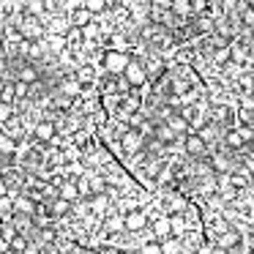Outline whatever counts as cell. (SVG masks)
I'll return each mask as SVG.
<instances>
[{
  "label": "cell",
  "mask_w": 254,
  "mask_h": 254,
  "mask_svg": "<svg viewBox=\"0 0 254 254\" xmlns=\"http://www.w3.org/2000/svg\"><path fill=\"white\" fill-rule=\"evenodd\" d=\"M126 63H128V55H126V52H121V50H110L104 55V68L110 74H121L123 68H126Z\"/></svg>",
  "instance_id": "cell-1"
},
{
  "label": "cell",
  "mask_w": 254,
  "mask_h": 254,
  "mask_svg": "<svg viewBox=\"0 0 254 254\" xmlns=\"http://www.w3.org/2000/svg\"><path fill=\"white\" fill-rule=\"evenodd\" d=\"M123 77H126L128 85H145L148 82V71H145V66H139V63H126V68H123Z\"/></svg>",
  "instance_id": "cell-2"
},
{
  "label": "cell",
  "mask_w": 254,
  "mask_h": 254,
  "mask_svg": "<svg viewBox=\"0 0 254 254\" xmlns=\"http://www.w3.org/2000/svg\"><path fill=\"white\" fill-rule=\"evenodd\" d=\"M145 224H148V213H145V210H131V213L123 216V227H126L128 232L145 230Z\"/></svg>",
  "instance_id": "cell-3"
},
{
  "label": "cell",
  "mask_w": 254,
  "mask_h": 254,
  "mask_svg": "<svg viewBox=\"0 0 254 254\" xmlns=\"http://www.w3.org/2000/svg\"><path fill=\"white\" fill-rule=\"evenodd\" d=\"M90 17H93V14H90L85 6H77L74 14H71V19H68V25H71V28H82V25L90 22Z\"/></svg>",
  "instance_id": "cell-4"
},
{
  "label": "cell",
  "mask_w": 254,
  "mask_h": 254,
  "mask_svg": "<svg viewBox=\"0 0 254 254\" xmlns=\"http://www.w3.org/2000/svg\"><path fill=\"white\" fill-rule=\"evenodd\" d=\"M153 232L156 238H167V235H172V227H170V216H161V219H156V224H153Z\"/></svg>",
  "instance_id": "cell-5"
},
{
  "label": "cell",
  "mask_w": 254,
  "mask_h": 254,
  "mask_svg": "<svg viewBox=\"0 0 254 254\" xmlns=\"http://www.w3.org/2000/svg\"><path fill=\"white\" fill-rule=\"evenodd\" d=\"M186 150H189V153H194V156H199L205 150V139L197 137V134H189V137H186Z\"/></svg>",
  "instance_id": "cell-6"
},
{
  "label": "cell",
  "mask_w": 254,
  "mask_h": 254,
  "mask_svg": "<svg viewBox=\"0 0 254 254\" xmlns=\"http://www.w3.org/2000/svg\"><path fill=\"white\" fill-rule=\"evenodd\" d=\"M22 33L28 36V39H39V36L44 33V30H41V22H39V19H33V17H30L28 22L22 25Z\"/></svg>",
  "instance_id": "cell-7"
},
{
  "label": "cell",
  "mask_w": 254,
  "mask_h": 254,
  "mask_svg": "<svg viewBox=\"0 0 254 254\" xmlns=\"http://www.w3.org/2000/svg\"><path fill=\"white\" fill-rule=\"evenodd\" d=\"M159 249H161V254H178V252H181V241L167 235V238H161Z\"/></svg>",
  "instance_id": "cell-8"
},
{
  "label": "cell",
  "mask_w": 254,
  "mask_h": 254,
  "mask_svg": "<svg viewBox=\"0 0 254 254\" xmlns=\"http://www.w3.org/2000/svg\"><path fill=\"white\" fill-rule=\"evenodd\" d=\"M33 134L39 139H52L55 137V126H52V123H39V126L33 128Z\"/></svg>",
  "instance_id": "cell-9"
},
{
  "label": "cell",
  "mask_w": 254,
  "mask_h": 254,
  "mask_svg": "<svg viewBox=\"0 0 254 254\" xmlns=\"http://www.w3.org/2000/svg\"><path fill=\"white\" fill-rule=\"evenodd\" d=\"M14 210H17V213H25V216H30V213L36 210V205L30 202L28 197H19L17 202H14Z\"/></svg>",
  "instance_id": "cell-10"
},
{
  "label": "cell",
  "mask_w": 254,
  "mask_h": 254,
  "mask_svg": "<svg viewBox=\"0 0 254 254\" xmlns=\"http://www.w3.org/2000/svg\"><path fill=\"white\" fill-rule=\"evenodd\" d=\"M82 6L88 8L90 14H101L107 8V0H82Z\"/></svg>",
  "instance_id": "cell-11"
},
{
  "label": "cell",
  "mask_w": 254,
  "mask_h": 254,
  "mask_svg": "<svg viewBox=\"0 0 254 254\" xmlns=\"http://www.w3.org/2000/svg\"><path fill=\"white\" fill-rule=\"evenodd\" d=\"M68 208H71V202H68V199H55V202H52V213L55 216H63V213H68Z\"/></svg>",
  "instance_id": "cell-12"
},
{
  "label": "cell",
  "mask_w": 254,
  "mask_h": 254,
  "mask_svg": "<svg viewBox=\"0 0 254 254\" xmlns=\"http://www.w3.org/2000/svg\"><path fill=\"white\" fill-rule=\"evenodd\" d=\"M19 79H22L25 85H33L36 79H39V71H36V68H22V71H19Z\"/></svg>",
  "instance_id": "cell-13"
},
{
  "label": "cell",
  "mask_w": 254,
  "mask_h": 254,
  "mask_svg": "<svg viewBox=\"0 0 254 254\" xmlns=\"http://www.w3.org/2000/svg\"><path fill=\"white\" fill-rule=\"evenodd\" d=\"M123 145H126L128 150H137L139 145H142V139H139V134H134V131H128L126 134V139H123Z\"/></svg>",
  "instance_id": "cell-14"
},
{
  "label": "cell",
  "mask_w": 254,
  "mask_h": 254,
  "mask_svg": "<svg viewBox=\"0 0 254 254\" xmlns=\"http://www.w3.org/2000/svg\"><path fill=\"white\" fill-rule=\"evenodd\" d=\"M172 8H175V14L186 17V14L191 11V3H189V0H175V3H172Z\"/></svg>",
  "instance_id": "cell-15"
},
{
  "label": "cell",
  "mask_w": 254,
  "mask_h": 254,
  "mask_svg": "<svg viewBox=\"0 0 254 254\" xmlns=\"http://www.w3.org/2000/svg\"><path fill=\"white\" fill-rule=\"evenodd\" d=\"M107 230H110V232H121V230H126V227H123V216H112V219L107 221Z\"/></svg>",
  "instance_id": "cell-16"
},
{
  "label": "cell",
  "mask_w": 254,
  "mask_h": 254,
  "mask_svg": "<svg viewBox=\"0 0 254 254\" xmlns=\"http://www.w3.org/2000/svg\"><path fill=\"white\" fill-rule=\"evenodd\" d=\"M79 36H85V39H96V36H99V28H96L93 22H88V25L79 28Z\"/></svg>",
  "instance_id": "cell-17"
},
{
  "label": "cell",
  "mask_w": 254,
  "mask_h": 254,
  "mask_svg": "<svg viewBox=\"0 0 254 254\" xmlns=\"http://www.w3.org/2000/svg\"><path fill=\"white\" fill-rule=\"evenodd\" d=\"M0 153H14V139L0 134Z\"/></svg>",
  "instance_id": "cell-18"
},
{
  "label": "cell",
  "mask_w": 254,
  "mask_h": 254,
  "mask_svg": "<svg viewBox=\"0 0 254 254\" xmlns=\"http://www.w3.org/2000/svg\"><path fill=\"white\" fill-rule=\"evenodd\" d=\"M61 194H63V199L71 202V199H77V186H74V183H66V186L61 189Z\"/></svg>",
  "instance_id": "cell-19"
},
{
  "label": "cell",
  "mask_w": 254,
  "mask_h": 254,
  "mask_svg": "<svg viewBox=\"0 0 254 254\" xmlns=\"http://www.w3.org/2000/svg\"><path fill=\"white\" fill-rule=\"evenodd\" d=\"M41 11H44V3H41V0H30V3H28V14H30V17H39Z\"/></svg>",
  "instance_id": "cell-20"
},
{
  "label": "cell",
  "mask_w": 254,
  "mask_h": 254,
  "mask_svg": "<svg viewBox=\"0 0 254 254\" xmlns=\"http://www.w3.org/2000/svg\"><path fill=\"white\" fill-rule=\"evenodd\" d=\"M213 167H216V170H221V172H227V170H230V161H224V156H216V159H213Z\"/></svg>",
  "instance_id": "cell-21"
},
{
  "label": "cell",
  "mask_w": 254,
  "mask_h": 254,
  "mask_svg": "<svg viewBox=\"0 0 254 254\" xmlns=\"http://www.w3.org/2000/svg\"><path fill=\"white\" fill-rule=\"evenodd\" d=\"M90 191H96V194H99V191H104V189H107V183L104 181H101V178H93V181H90Z\"/></svg>",
  "instance_id": "cell-22"
},
{
  "label": "cell",
  "mask_w": 254,
  "mask_h": 254,
  "mask_svg": "<svg viewBox=\"0 0 254 254\" xmlns=\"http://www.w3.org/2000/svg\"><path fill=\"white\" fill-rule=\"evenodd\" d=\"M172 131H186V118H172Z\"/></svg>",
  "instance_id": "cell-23"
},
{
  "label": "cell",
  "mask_w": 254,
  "mask_h": 254,
  "mask_svg": "<svg viewBox=\"0 0 254 254\" xmlns=\"http://www.w3.org/2000/svg\"><path fill=\"white\" fill-rule=\"evenodd\" d=\"M227 142H230V148H241L243 139H241V134H238V131H232L230 137H227Z\"/></svg>",
  "instance_id": "cell-24"
},
{
  "label": "cell",
  "mask_w": 254,
  "mask_h": 254,
  "mask_svg": "<svg viewBox=\"0 0 254 254\" xmlns=\"http://www.w3.org/2000/svg\"><path fill=\"white\" fill-rule=\"evenodd\" d=\"M112 50L126 52V39H123V36H115V39H112Z\"/></svg>",
  "instance_id": "cell-25"
},
{
  "label": "cell",
  "mask_w": 254,
  "mask_h": 254,
  "mask_svg": "<svg viewBox=\"0 0 254 254\" xmlns=\"http://www.w3.org/2000/svg\"><path fill=\"white\" fill-rule=\"evenodd\" d=\"M0 232H3V238H6V241H11V238L17 235V230H14L11 224H3V227H0Z\"/></svg>",
  "instance_id": "cell-26"
},
{
  "label": "cell",
  "mask_w": 254,
  "mask_h": 254,
  "mask_svg": "<svg viewBox=\"0 0 254 254\" xmlns=\"http://www.w3.org/2000/svg\"><path fill=\"white\" fill-rule=\"evenodd\" d=\"M235 241H238V238H235V232H227V235L221 238L219 243H221V249H230V243H235Z\"/></svg>",
  "instance_id": "cell-27"
},
{
  "label": "cell",
  "mask_w": 254,
  "mask_h": 254,
  "mask_svg": "<svg viewBox=\"0 0 254 254\" xmlns=\"http://www.w3.org/2000/svg\"><path fill=\"white\" fill-rule=\"evenodd\" d=\"M142 254H161L159 243H145V246H142Z\"/></svg>",
  "instance_id": "cell-28"
},
{
  "label": "cell",
  "mask_w": 254,
  "mask_h": 254,
  "mask_svg": "<svg viewBox=\"0 0 254 254\" xmlns=\"http://www.w3.org/2000/svg\"><path fill=\"white\" fill-rule=\"evenodd\" d=\"M63 90H66L68 96H77L79 93V82H66V85H63Z\"/></svg>",
  "instance_id": "cell-29"
},
{
  "label": "cell",
  "mask_w": 254,
  "mask_h": 254,
  "mask_svg": "<svg viewBox=\"0 0 254 254\" xmlns=\"http://www.w3.org/2000/svg\"><path fill=\"white\" fill-rule=\"evenodd\" d=\"M8 115H11V107H8V104H0V123H6Z\"/></svg>",
  "instance_id": "cell-30"
},
{
  "label": "cell",
  "mask_w": 254,
  "mask_h": 254,
  "mask_svg": "<svg viewBox=\"0 0 254 254\" xmlns=\"http://www.w3.org/2000/svg\"><path fill=\"white\" fill-rule=\"evenodd\" d=\"M227 58H230V47H221V50L216 52V61H219V63H224Z\"/></svg>",
  "instance_id": "cell-31"
},
{
  "label": "cell",
  "mask_w": 254,
  "mask_h": 254,
  "mask_svg": "<svg viewBox=\"0 0 254 254\" xmlns=\"http://www.w3.org/2000/svg\"><path fill=\"white\" fill-rule=\"evenodd\" d=\"M104 205H107V197H104V194L93 199V210H104Z\"/></svg>",
  "instance_id": "cell-32"
},
{
  "label": "cell",
  "mask_w": 254,
  "mask_h": 254,
  "mask_svg": "<svg viewBox=\"0 0 254 254\" xmlns=\"http://www.w3.org/2000/svg\"><path fill=\"white\" fill-rule=\"evenodd\" d=\"M8 243H11V249H25V238H19V235H14Z\"/></svg>",
  "instance_id": "cell-33"
},
{
  "label": "cell",
  "mask_w": 254,
  "mask_h": 254,
  "mask_svg": "<svg viewBox=\"0 0 254 254\" xmlns=\"http://www.w3.org/2000/svg\"><path fill=\"white\" fill-rule=\"evenodd\" d=\"M252 19H254V14H252V8H243V25H246V28H249V25H252Z\"/></svg>",
  "instance_id": "cell-34"
},
{
  "label": "cell",
  "mask_w": 254,
  "mask_h": 254,
  "mask_svg": "<svg viewBox=\"0 0 254 254\" xmlns=\"http://www.w3.org/2000/svg\"><path fill=\"white\" fill-rule=\"evenodd\" d=\"M25 93H28V85L19 79V82H17V96H25Z\"/></svg>",
  "instance_id": "cell-35"
},
{
  "label": "cell",
  "mask_w": 254,
  "mask_h": 254,
  "mask_svg": "<svg viewBox=\"0 0 254 254\" xmlns=\"http://www.w3.org/2000/svg\"><path fill=\"white\" fill-rule=\"evenodd\" d=\"M8 194V186H6V181H0V197H6Z\"/></svg>",
  "instance_id": "cell-36"
},
{
  "label": "cell",
  "mask_w": 254,
  "mask_h": 254,
  "mask_svg": "<svg viewBox=\"0 0 254 254\" xmlns=\"http://www.w3.org/2000/svg\"><path fill=\"white\" fill-rule=\"evenodd\" d=\"M25 254H39V246H28V249H25Z\"/></svg>",
  "instance_id": "cell-37"
},
{
  "label": "cell",
  "mask_w": 254,
  "mask_h": 254,
  "mask_svg": "<svg viewBox=\"0 0 254 254\" xmlns=\"http://www.w3.org/2000/svg\"><path fill=\"white\" fill-rule=\"evenodd\" d=\"M210 254H227V252L221 246H213V249H210Z\"/></svg>",
  "instance_id": "cell-38"
},
{
  "label": "cell",
  "mask_w": 254,
  "mask_h": 254,
  "mask_svg": "<svg viewBox=\"0 0 254 254\" xmlns=\"http://www.w3.org/2000/svg\"><path fill=\"white\" fill-rule=\"evenodd\" d=\"M0 39H3V28H0Z\"/></svg>",
  "instance_id": "cell-39"
},
{
  "label": "cell",
  "mask_w": 254,
  "mask_h": 254,
  "mask_svg": "<svg viewBox=\"0 0 254 254\" xmlns=\"http://www.w3.org/2000/svg\"><path fill=\"white\" fill-rule=\"evenodd\" d=\"M107 3H115V0H107Z\"/></svg>",
  "instance_id": "cell-40"
},
{
  "label": "cell",
  "mask_w": 254,
  "mask_h": 254,
  "mask_svg": "<svg viewBox=\"0 0 254 254\" xmlns=\"http://www.w3.org/2000/svg\"><path fill=\"white\" fill-rule=\"evenodd\" d=\"M0 90H3V85H0Z\"/></svg>",
  "instance_id": "cell-41"
},
{
  "label": "cell",
  "mask_w": 254,
  "mask_h": 254,
  "mask_svg": "<svg viewBox=\"0 0 254 254\" xmlns=\"http://www.w3.org/2000/svg\"><path fill=\"white\" fill-rule=\"evenodd\" d=\"M178 254H183V252H178Z\"/></svg>",
  "instance_id": "cell-42"
},
{
  "label": "cell",
  "mask_w": 254,
  "mask_h": 254,
  "mask_svg": "<svg viewBox=\"0 0 254 254\" xmlns=\"http://www.w3.org/2000/svg\"><path fill=\"white\" fill-rule=\"evenodd\" d=\"M123 254H128V252H123Z\"/></svg>",
  "instance_id": "cell-43"
}]
</instances>
